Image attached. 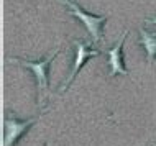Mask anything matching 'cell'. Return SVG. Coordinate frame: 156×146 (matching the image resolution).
Masks as SVG:
<instances>
[{"instance_id": "4", "label": "cell", "mask_w": 156, "mask_h": 146, "mask_svg": "<svg viewBox=\"0 0 156 146\" xmlns=\"http://www.w3.org/2000/svg\"><path fill=\"white\" fill-rule=\"evenodd\" d=\"M38 118H28V120H16L13 113H8L3 120V146H13L16 140L28 131L31 125H35Z\"/></svg>"}, {"instance_id": "1", "label": "cell", "mask_w": 156, "mask_h": 146, "mask_svg": "<svg viewBox=\"0 0 156 146\" xmlns=\"http://www.w3.org/2000/svg\"><path fill=\"white\" fill-rule=\"evenodd\" d=\"M67 7L71 8V15H74L76 18H79L82 22V25L86 26L87 33L92 36V43H102L104 41V33H102V26L107 22L108 15H92L87 13L86 10H82L73 0H62Z\"/></svg>"}, {"instance_id": "3", "label": "cell", "mask_w": 156, "mask_h": 146, "mask_svg": "<svg viewBox=\"0 0 156 146\" xmlns=\"http://www.w3.org/2000/svg\"><path fill=\"white\" fill-rule=\"evenodd\" d=\"M74 48H76V56H74V62H73V68H71V72L69 76H67L64 85L59 89V92H64V90L73 84L74 77L77 76V72L82 69V66L86 64L87 61L90 59V57H95L99 56L100 51H97V49L90 48V43H87V41H82V40H74Z\"/></svg>"}, {"instance_id": "7", "label": "cell", "mask_w": 156, "mask_h": 146, "mask_svg": "<svg viewBox=\"0 0 156 146\" xmlns=\"http://www.w3.org/2000/svg\"><path fill=\"white\" fill-rule=\"evenodd\" d=\"M145 23H148V25L153 23V25H156V16H154V18H146V20H145Z\"/></svg>"}, {"instance_id": "5", "label": "cell", "mask_w": 156, "mask_h": 146, "mask_svg": "<svg viewBox=\"0 0 156 146\" xmlns=\"http://www.w3.org/2000/svg\"><path fill=\"white\" fill-rule=\"evenodd\" d=\"M128 36V31H125L120 36V40L117 41V44L113 48H110L107 51V64L110 66V72L108 77H115V76H130V72L125 68V61H123V43Z\"/></svg>"}, {"instance_id": "2", "label": "cell", "mask_w": 156, "mask_h": 146, "mask_svg": "<svg viewBox=\"0 0 156 146\" xmlns=\"http://www.w3.org/2000/svg\"><path fill=\"white\" fill-rule=\"evenodd\" d=\"M58 53H59V48H56L48 57H44V59H41V61H27V59H15V57H12V59H10L12 62H16V64H20L22 68L30 69L31 72L35 74L36 82H38V90H40V102L43 100L44 95L48 94V72H49V64H51L53 59L58 56Z\"/></svg>"}, {"instance_id": "6", "label": "cell", "mask_w": 156, "mask_h": 146, "mask_svg": "<svg viewBox=\"0 0 156 146\" xmlns=\"http://www.w3.org/2000/svg\"><path fill=\"white\" fill-rule=\"evenodd\" d=\"M140 44L146 51V61L151 66L156 59V31H146L140 28Z\"/></svg>"}]
</instances>
